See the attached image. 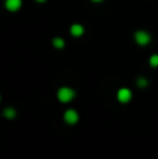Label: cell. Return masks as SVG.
<instances>
[{
    "mask_svg": "<svg viewBox=\"0 0 158 159\" xmlns=\"http://www.w3.org/2000/svg\"><path fill=\"white\" fill-rule=\"evenodd\" d=\"M56 98H58V101L60 102V103H70V102L76 98V91L73 89L72 87L64 85V87H60L58 89Z\"/></svg>",
    "mask_w": 158,
    "mask_h": 159,
    "instance_id": "1",
    "label": "cell"
},
{
    "mask_svg": "<svg viewBox=\"0 0 158 159\" xmlns=\"http://www.w3.org/2000/svg\"><path fill=\"white\" fill-rule=\"evenodd\" d=\"M134 42L140 46H147L151 42V35L144 30H139L134 32Z\"/></svg>",
    "mask_w": 158,
    "mask_h": 159,
    "instance_id": "2",
    "label": "cell"
},
{
    "mask_svg": "<svg viewBox=\"0 0 158 159\" xmlns=\"http://www.w3.org/2000/svg\"><path fill=\"white\" fill-rule=\"evenodd\" d=\"M132 98H133V92H132L130 88L123 87V88H119V89H118V92H116L118 102L125 105V103H129V102L132 101Z\"/></svg>",
    "mask_w": 158,
    "mask_h": 159,
    "instance_id": "3",
    "label": "cell"
},
{
    "mask_svg": "<svg viewBox=\"0 0 158 159\" xmlns=\"http://www.w3.org/2000/svg\"><path fill=\"white\" fill-rule=\"evenodd\" d=\"M78 119H80V116H78V113H77V110H76V109H67V110H64V113H63L64 123L73 126V124H76L78 121Z\"/></svg>",
    "mask_w": 158,
    "mask_h": 159,
    "instance_id": "4",
    "label": "cell"
},
{
    "mask_svg": "<svg viewBox=\"0 0 158 159\" xmlns=\"http://www.w3.org/2000/svg\"><path fill=\"white\" fill-rule=\"evenodd\" d=\"M84 27L81 24H73L72 27H70V34H72V36H74V38H80V36L84 35Z\"/></svg>",
    "mask_w": 158,
    "mask_h": 159,
    "instance_id": "5",
    "label": "cell"
},
{
    "mask_svg": "<svg viewBox=\"0 0 158 159\" xmlns=\"http://www.w3.org/2000/svg\"><path fill=\"white\" fill-rule=\"evenodd\" d=\"M6 8H7L8 11H17L20 10V7H21L22 4V0H6Z\"/></svg>",
    "mask_w": 158,
    "mask_h": 159,
    "instance_id": "6",
    "label": "cell"
},
{
    "mask_svg": "<svg viewBox=\"0 0 158 159\" xmlns=\"http://www.w3.org/2000/svg\"><path fill=\"white\" fill-rule=\"evenodd\" d=\"M3 116H4L7 120H13V119L17 117V110L14 109V107L8 106V107H6V109L3 110Z\"/></svg>",
    "mask_w": 158,
    "mask_h": 159,
    "instance_id": "7",
    "label": "cell"
},
{
    "mask_svg": "<svg viewBox=\"0 0 158 159\" xmlns=\"http://www.w3.org/2000/svg\"><path fill=\"white\" fill-rule=\"evenodd\" d=\"M52 45H53V48H55V49L62 50L64 46H66V42H64L63 38H60V36H56V38L52 39Z\"/></svg>",
    "mask_w": 158,
    "mask_h": 159,
    "instance_id": "8",
    "label": "cell"
},
{
    "mask_svg": "<svg viewBox=\"0 0 158 159\" xmlns=\"http://www.w3.org/2000/svg\"><path fill=\"white\" fill-rule=\"evenodd\" d=\"M136 85L139 88H146L148 85V80L146 77H137L136 78Z\"/></svg>",
    "mask_w": 158,
    "mask_h": 159,
    "instance_id": "9",
    "label": "cell"
},
{
    "mask_svg": "<svg viewBox=\"0 0 158 159\" xmlns=\"http://www.w3.org/2000/svg\"><path fill=\"white\" fill-rule=\"evenodd\" d=\"M148 64H150L151 67H154V69H157L158 67V55H151L150 59H148Z\"/></svg>",
    "mask_w": 158,
    "mask_h": 159,
    "instance_id": "10",
    "label": "cell"
},
{
    "mask_svg": "<svg viewBox=\"0 0 158 159\" xmlns=\"http://www.w3.org/2000/svg\"><path fill=\"white\" fill-rule=\"evenodd\" d=\"M36 2H38V3H45L46 0H36Z\"/></svg>",
    "mask_w": 158,
    "mask_h": 159,
    "instance_id": "11",
    "label": "cell"
},
{
    "mask_svg": "<svg viewBox=\"0 0 158 159\" xmlns=\"http://www.w3.org/2000/svg\"><path fill=\"white\" fill-rule=\"evenodd\" d=\"M94 3H100V2H102V0H92Z\"/></svg>",
    "mask_w": 158,
    "mask_h": 159,
    "instance_id": "12",
    "label": "cell"
},
{
    "mask_svg": "<svg viewBox=\"0 0 158 159\" xmlns=\"http://www.w3.org/2000/svg\"><path fill=\"white\" fill-rule=\"evenodd\" d=\"M0 101H2V96H0Z\"/></svg>",
    "mask_w": 158,
    "mask_h": 159,
    "instance_id": "13",
    "label": "cell"
}]
</instances>
